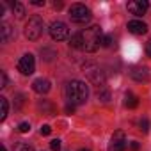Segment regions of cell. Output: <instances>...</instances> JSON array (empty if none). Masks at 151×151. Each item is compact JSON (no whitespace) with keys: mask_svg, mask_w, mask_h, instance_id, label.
Listing matches in <instances>:
<instances>
[{"mask_svg":"<svg viewBox=\"0 0 151 151\" xmlns=\"http://www.w3.org/2000/svg\"><path fill=\"white\" fill-rule=\"evenodd\" d=\"M66 98L71 105H84L89 98V87L82 80H71L66 86Z\"/></svg>","mask_w":151,"mask_h":151,"instance_id":"cell-1","label":"cell"},{"mask_svg":"<svg viewBox=\"0 0 151 151\" xmlns=\"http://www.w3.org/2000/svg\"><path fill=\"white\" fill-rule=\"evenodd\" d=\"M80 36H82V50L89 52V53L96 52L103 41V30L100 25H93V27L82 30Z\"/></svg>","mask_w":151,"mask_h":151,"instance_id":"cell-2","label":"cell"},{"mask_svg":"<svg viewBox=\"0 0 151 151\" xmlns=\"http://www.w3.org/2000/svg\"><path fill=\"white\" fill-rule=\"evenodd\" d=\"M82 73L87 77V80L98 87H103L105 86V73L103 69L96 64V62H84L82 64Z\"/></svg>","mask_w":151,"mask_h":151,"instance_id":"cell-3","label":"cell"},{"mask_svg":"<svg viewBox=\"0 0 151 151\" xmlns=\"http://www.w3.org/2000/svg\"><path fill=\"white\" fill-rule=\"evenodd\" d=\"M43 30H45V23L39 16H32L25 23V37L30 41H37L43 36Z\"/></svg>","mask_w":151,"mask_h":151,"instance_id":"cell-4","label":"cell"},{"mask_svg":"<svg viewBox=\"0 0 151 151\" xmlns=\"http://www.w3.org/2000/svg\"><path fill=\"white\" fill-rule=\"evenodd\" d=\"M69 18L75 23H87L91 20V11L84 4H73L69 7Z\"/></svg>","mask_w":151,"mask_h":151,"instance_id":"cell-5","label":"cell"},{"mask_svg":"<svg viewBox=\"0 0 151 151\" xmlns=\"http://www.w3.org/2000/svg\"><path fill=\"white\" fill-rule=\"evenodd\" d=\"M50 36L55 41H64L69 36V29H68V25L64 22H53L50 25Z\"/></svg>","mask_w":151,"mask_h":151,"instance_id":"cell-6","label":"cell"},{"mask_svg":"<svg viewBox=\"0 0 151 151\" xmlns=\"http://www.w3.org/2000/svg\"><path fill=\"white\" fill-rule=\"evenodd\" d=\"M36 69V62H34V55L32 53H25L20 62H18V71L22 75H32Z\"/></svg>","mask_w":151,"mask_h":151,"instance_id":"cell-7","label":"cell"},{"mask_svg":"<svg viewBox=\"0 0 151 151\" xmlns=\"http://www.w3.org/2000/svg\"><path fill=\"white\" fill-rule=\"evenodd\" d=\"M128 147V142H126V137L121 130H117L114 135H112V140H110V146H109V151H124Z\"/></svg>","mask_w":151,"mask_h":151,"instance_id":"cell-8","label":"cell"},{"mask_svg":"<svg viewBox=\"0 0 151 151\" xmlns=\"http://www.w3.org/2000/svg\"><path fill=\"white\" fill-rule=\"evenodd\" d=\"M147 7H149V4L144 2V0H132V2H128V11H130L132 14H135V16L146 14Z\"/></svg>","mask_w":151,"mask_h":151,"instance_id":"cell-9","label":"cell"},{"mask_svg":"<svg viewBox=\"0 0 151 151\" xmlns=\"http://www.w3.org/2000/svg\"><path fill=\"white\" fill-rule=\"evenodd\" d=\"M128 32H132L135 36H142L147 32V25L140 20H132V22H128Z\"/></svg>","mask_w":151,"mask_h":151,"instance_id":"cell-10","label":"cell"},{"mask_svg":"<svg viewBox=\"0 0 151 151\" xmlns=\"http://www.w3.org/2000/svg\"><path fill=\"white\" fill-rule=\"evenodd\" d=\"M32 89H34V93H37V94H46V93L52 89V84H50V80H46V78H37V80L32 82Z\"/></svg>","mask_w":151,"mask_h":151,"instance_id":"cell-11","label":"cell"},{"mask_svg":"<svg viewBox=\"0 0 151 151\" xmlns=\"http://www.w3.org/2000/svg\"><path fill=\"white\" fill-rule=\"evenodd\" d=\"M130 77L135 82H147L149 80V71H147V68H133L130 71Z\"/></svg>","mask_w":151,"mask_h":151,"instance_id":"cell-12","label":"cell"},{"mask_svg":"<svg viewBox=\"0 0 151 151\" xmlns=\"http://www.w3.org/2000/svg\"><path fill=\"white\" fill-rule=\"evenodd\" d=\"M13 37H14V29L9 23L0 25V39H2V43H9Z\"/></svg>","mask_w":151,"mask_h":151,"instance_id":"cell-13","label":"cell"},{"mask_svg":"<svg viewBox=\"0 0 151 151\" xmlns=\"http://www.w3.org/2000/svg\"><path fill=\"white\" fill-rule=\"evenodd\" d=\"M96 98H98V101H101V103H109V101H110V91L103 86V87H100V89H98Z\"/></svg>","mask_w":151,"mask_h":151,"instance_id":"cell-14","label":"cell"},{"mask_svg":"<svg viewBox=\"0 0 151 151\" xmlns=\"http://www.w3.org/2000/svg\"><path fill=\"white\" fill-rule=\"evenodd\" d=\"M124 105H126L128 109H137V107H139V98H137L135 94H132V93H126V96H124Z\"/></svg>","mask_w":151,"mask_h":151,"instance_id":"cell-15","label":"cell"},{"mask_svg":"<svg viewBox=\"0 0 151 151\" xmlns=\"http://www.w3.org/2000/svg\"><path fill=\"white\" fill-rule=\"evenodd\" d=\"M37 109H41V110H43L46 116H52V114L55 112V107H53V105H52L48 100H43V101H39V103H37Z\"/></svg>","mask_w":151,"mask_h":151,"instance_id":"cell-16","label":"cell"},{"mask_svg":"<svg viewBox=\"0 0 151 151\" xmlns=\"http://www.w3.org/2000/svg\"><path fill=\"white\" fill-rule=\"evenodd\" d=\"M7 110H9V103H7V98H0V121H4L6 116H7Z\"/></svg>","mask_w":151,"mask_h":151,"instance_id":"cell-17","label":"cell"},{"mask_svg":"<svg viewBox=\"0 0 151 151\" xmlns=\"http://www.w3.org/2000/svg\"><path fill=\"white\" fill-rule=\"evenodd\" d=\"M41 55H43L45 60L52 62V60L57 57V52H55V50H50V48H43V50H41Z\"/></svg>","mask_w":151,"mask_h":151,"instance_id":"cell-18","label":"cell"},{"mask_svg":"<svg viewBox=\"0 0 151 151\" xmlns=\"http://www.w3.org/2000/svg\"><path fill=\"white\" fill-rule=\"evenodd\" d=\"M13 13L16 14V18H23V16H25V7H23V4L14 2V4H13Z\"/></svg>","mask_w":151,"mask_h":151,"instance_id":"cell-19","label":"cell"},{"mask_svg":"<svg viewBox=\"0 0 151 151\" xmlns=\"http://www.w3.org/2000/svg\"><path fill=\"white\" fill-rule=\"evenodd\" d=\"M69 45H71L73 48H78V50H82V36H80V34H75V36H71V39H69Z\"/></svg>","mask_w":151,"mask_h":151,"instance_id":"cell-20","label":"cell"},{"mask_svg":"<svg viewBox=\"0 0 151 151\" xmlns=\"http://www.w3.org/2000/svg\"><path fill=\"white\" fill-rule=\"evenodd\" d=\"M13 151H34V147L30 146V144H25V142H18L16 146H14V149Z\"/></svg>","mask_w":151,"mask_h":151,"instance_id":"cell-21","label":"cell"},{"mask_svg":"<svg viewBox=\"0 0 151 151\" xmlns=\"http://www.w3.org/2000/svg\"><path fill=\"white\" fill-rule=\"evenodd\" d=\"M112 43H114V37H112V36H103L101 46H105V48H110V46H112Z\"/></svg>","mask_w":151,"mask_h":151,"instance_id":"cell-22","label":"cell"},{"mask_svg":"<svg viewBox=\"0 0 151 151\" xmlns=\"http://www.w3.org/2000/svg\"><path fill=\"white\" fill-rule=\"evenodd\" d=\"M0 87L2 89L7 87V75H6V71H0Z\"/></svg>","mask_w":151,"mask_h":151,"instance_id":"cell-23","label":"cell"},{"mask_svg":"<svg viewBox=\"0 0 151 151\" xmlns=\"http://www.w3.org/2000/svg\"><path fill=\"white\" fill-rule=\"evenodd\" d=\"M18 130H20L22 133H27V132H30V124H29V123H20Z\"/></svg>","mask_w":151,"mask_h":151,"instance_id":"cell-24","label":"cell"},{"mask_svg":"<svg viewBox=\"0 0 151 151\" xmlns=\"http://www.w3.org/2000/svg\"><path fill=\"white\" fill-rule=\"evenodd\" d=\"M50 147H52L53 151H59V149H60V140H59V139H53V140L50 142Z\"/></svg>","mask_w":151,"mask_h":151,"instance_id":"cell-25","label":"cell"},{"mask_svg":"<svg viewBox=\"0 0 151 151\" xmlns=\"http://www.w3.org/2000/svg\"><path fill=\"white\" fill-rule=\"evenodd\" d=\"M139 126H140V130H142V132H147V126H149L147 119H146V117H142V119H140V123H139Z\"/></svg>","mask_w":151,"mask_h":151,"instance_id":"cell-26","label":"cell"},{"mask_svg":"<svg viewBox=\"0 0 151 151\" xmlns=\"http://www.w3.org/2000/svg\"><path fill=\"white\" fill-rule=\"evenodd\" d=\"M50 133H52V128L48 124H43L41 126V135H50Z\"/></svg>","mask_w":151,"mask_h":151,"instance_id":"cell-27","label":"cell"},{"mask_svg":"<svg viewBox=\"0 0 151 151\" xmlns=\"http://www.w3.org/2000/svg\"><path fill=\"white\" fill-rule=\"evenodd\" d=\"M130 149H132V151H139V149H140V144H139L137 140H132V142H130Z\"/></svg>","mask_w":151,"mask_h":151,"instance_id":"cell-28","label":"cell"},{"mask_svg":"<svg viewBox=\"0 0 151 151\" xmlns=\"http://www.w3.org/2000/svg\"><path fill=\"white\" fill-rule=\"evenodd\" d=\"M64 110H66L68 114H73V112H75V105H71V103H69V105H66V109H64Z\"/></svg>","mask_w":151,"mask_h":151,"instance_id":"cell-29","label":"cell"},{"mask_svg":"<svg viewBox=\"0 0 151 151\" xmlns=\"http://www.w3.org/2000/svg\"><path fill=\"white\" fill-rule=\"evenodd\" d=\"M146 53H147V57H151V39L146 43Z\"/></svg>","mask_w":151,"mask_h":151,"instance_id":"cell-30","label":"cell"},{"mask_svg":"<svg viewBox=\"0 0 151 151\" xmlns=\"http://www.w3.org/2000/svg\"><path fill=\"white\" fill-rule=\"evenodd\" d=\"M30 4H34V6H45V0H30Z\"/></svg>","mask_w":151,"mask_h":151,"instance_id":"cell-31","label":"cell"},{"mask_svg":"<svg viewBox=\"0 0 151 151\" xmlns=\"http://www.w3.org/2000/svg\"><path fill=\"white\" fill-rule=\"evenodd\" d=\"M0 151H7V147L6 146H0Z\"/></svg>","mask_w":151,"mask_h":151,"instance_id":"cell-32","label":"cell"},{"mask_svg":"<svg viewBox=\"0 0 151 151\" xmlns=\"http://www.w3.org/2000/svg\"><path fill=\"white\" fill-rule=\"evenodd\" d=\"M78 151H91V149H84V147H82V149H78Z\"/></svg>","mask_w":151,"mask_h":151,"instance_id":"cell-33","label":"cell"}]
</instances>
